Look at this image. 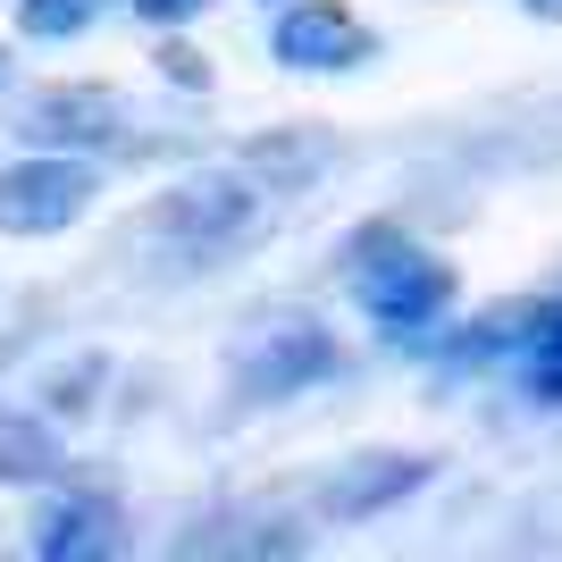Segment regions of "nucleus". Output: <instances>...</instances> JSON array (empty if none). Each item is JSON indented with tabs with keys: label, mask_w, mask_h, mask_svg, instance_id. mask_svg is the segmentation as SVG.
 Returning <instances> with one entry per match:
<instances>
[{
	"label": "nucleus",
	"mask_w": 562,
	"mask_h": 562,
	"mask_svg": "<svg viewBox=\"0 0 562 562\" xmlns=\"http://www.w3.org/2000/svg\"><path fill=\"white\" fill-rule=\"evenodd\" d=\"M59 470V437L43 420H0V487H43Z\"/></svg>",
	"instance_id": "9"
},
{
	"label": "nucleus",
	"mask_w": 562,
	"mask_h": 562,
	"mask_svg": "<svg viewBox=\"0 0 562 562\" xmlns=\"http://www.w3.org/2000/svg\"><path fill=\"white\" fill-rule=\"evenodd\" d=\"M428 453H370V462H352L328 479V513L336 520H378V513H395L412 487H428Z\"/></svg>",
	"instance_id": "7"
},
{
	"label": "nucleus",
	"mask_w": 562,
	"mask_h": 562,
	"mask_svg": "<svg viewBox=\"0 0 562 562\" xmlns=\"http://www.w3.org/2000/svg\"><path fill=\"white\" fill-rule=\"evenodd\" d=\"M529 9H546V18H562V0H529Z\"/></svg>",
	"instance_id": "14"
},
{
	"label": "nucleus",
	"mask_w": 562,
	"mask_h": 562,
	"mask_svg": "<svg viewBox=\"0 0 562 562\" xmlns=\"http://www.w3.org/2000/svg\"><path fill=\"white\" fill-rule=\"evenodd\" d=\"M252 218H260V193L244 186V177H193V186H177L160 202V235L177 252H218V244H235Z\"/></svg>",
	"instance_id": "4"
},
{
	"label": "nucleus",
	"mask_w": 562,
	"mask_h": 562,
	"mask_svg": "<svg viewBox=\"0 0 562 562\" xmlns=\"http://www.w3.org/2000/svg\"><path fill=\"white\" fill-rule=\"evenodd\" d=\"M135 18H151V25H186V18H202V0H135Z\"/></svg>",
	"instance_id": "13"
},
{
	"label": "nucleus",
	"mask_w": 562,
	"mask_h": 562,
	"mask_svg": "<svg viewBox=\"0 0 562 562\" xmlns=\"http://www.w3.org/2000/svg\"><path fill=\"white\" fill-rule=\"evenodd\" d=\"M93 168L68 151H34V160L0 168V235H59L93 211Z\"/></svg>",
	"instance_id": "1"
},
{
	"label": "nucleus",
	"mask_w": 562,
	"mask_h": 562,
	"mask_svg": "<svg viewBox=\"0 0 562 562\" xmlns=\"http://www.w3.org/2000/svg\"><path fill=\"white\" fill-rule=\"evenodd\" d=\"M319 160H328L319 143H252V168L269 177V186H285V177H311Z\"/></svg>",
	"instance_id": "12"
},
{
	"label": "nucleus",
	"mask_w": 562,
	"mask_h": 562,
	"mask_svg": "<svg viewBox=\"0 0 562 562\" xmlns=\"http://www.w3.org/2000/svg\"><path fill=\"white\" fill-rule=\"evenodd\" d=\"M18 135H34L43 151H93L117 135V101L101 85H59V93H34L18 117Z\"/></svg>",
	"instance_id": "6"
},
{
	"label": "nucleus",
	"mask_w": 562,
	"mask_h": 562,
	"mask_svg": "<svg viewBox=\"0 0 562 562\" xmlns=\"http://www.w3.org/2000/svg\"><path fill=\"white\" fill-rule=\"evenodd\" d=\"M34 554H43V562L117 554V504H110V495H59V504L34 520Z\"/></svg>",
	"instance_id": "8"
},
{
	"label": "nucleus",
	"mask_w": 562,
	"mask_h": 562,
	"mask_svg": "<svg viewBox=\"0 0 562 562\" xmlns=\"http://www.w3.org/2000/svg\"><path fill=\"white\" fill-rule=\"evenodd\" d=\"M278 59L285 68H361L370 59V25L336 9V0H303L278 18Z\"/></svg>",
	"instance_id": "5"
},
{
	"label": "nucleus",
	"mask_w": 562,
	"mask_h": 562,
	"mask_svg": "<svg viewBox=\"0 0 562 562\" xmlns=\"http://www.w3.org/2000/svg\"><path fill=\"white\" fill-rule=\"evenodd\" d=\"M520 345H529V395H538V403H562V303L538 311V319L520 328Z\"/></svg>",
	"instance_id": "11"
},
{
	"label": "nucleus",
	"mask_w": 562,
	"mask_h": 562,
	"mask_svg": "<svg viewBox=\"0 0 562 562\" xmlns=\"http://www.w3.org/2000/svg\"><path fill=\"white\" fill-rule=\"evenodd\" d=\"M361 311H370L386 336H428L453 311V269L428 252H386L361 269Z\"/></svg>",
	"instance_id": "2"
},
{
	"label": "nucleus",
	"mask_w": 562,
	"mask_h": 562,
	"mask_svg": "<svg viewBox=\"0 0 562 562\" xmlns=\"http://www.w3.org/2000/svg\"><path fill=\"white\" fill-rule=\"evenodd\" d=\"M345 361H336V336H319L311 319H285V328H269L244 361H235V395L244 403H285L303 395V386H319V378H336Z\"/></svg>",
	"instance_id": "3"
},
{
	"label": "nucleus",
	"mask_w": 562,
	"mask_h": 562,
	"mask_svg": "<svg viewBox=\"0 0 562 562\" xmlns=\"http://www.w3.org/2000/svg\"><path fill=\"white\" fill-rule=\"evenodd\" d=\"M110 0H18V34L25 43H76Z\"/></svg>",
	"instance_id": "10"
}]
</instances>
